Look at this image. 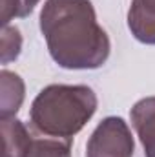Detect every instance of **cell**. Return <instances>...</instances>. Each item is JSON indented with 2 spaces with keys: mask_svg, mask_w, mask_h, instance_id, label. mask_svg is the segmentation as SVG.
<instances>
[{
  "mask_svg": "<svg viewBox=\"0 0 155 157\" xmlns=\"http://www.w3.org/2000/svg\"><path fill=\"white\" fill-rule=\"evenodd\" d=\"M40 31L51 59L64 70H99L112 51L91 0H46Z\"/></svg>",
  "mask_w": 155,
  "mask_h": 157,
  "instance_id": "obj_1",
  "label": "cell"
},
{
  "mask_svg": "<svg viewBox=\"0 0 155 157\" xmlns=\"http://www.w3.org/2000/svg\"><path fill=\"white\" fill-rule=\"evenodd\" d=\"M97 106V93L86 84H49L31 102L29 121L42 135L73 141L95 115Z\"/></svg>",
  "mask_w": 155,
  "mask_h": 157,
  "instance_id": "obj_2",
  "label": "cell"
},
{
  "mask_svg": "<svg viewBox=\"0 0 155 157\" xmlns=\"http://www.w3.org/2000/svg\"><path fill=\"white\" fill-rule=\"evenodd\" d=\"M135 141L128 122L110 115L102 119L86 144V157H133Z\"/></svg>",
  "mask_w": 155,
  "mask_h": 157,
  "instance_id": "obj_3",
  "label": "cell"
},
{
  "mask_svg": "<svg viewBox=\"0 0 155 157\" xmlns=\"http://www.w3.org/2000/svg\"><path fill=\"white\" fill-rule=\"evenodd\" d=\"M130 119L144 148V157H155V97L137 101L130 112Z\"/></svg>",
  "mask_w": 155,
  "mask_h": 157,
  "instance_id": "obj_4",
  "label": "cell"
},
{
  "mask_svg": "<svg viewBox=\"0 0 155 157\" xmlns=\"http://www.w3.org/2000/svg\"><path fill=\"white\" fill-rule=\"evenodd\" d=\"M128 28L139 42L155 46V0H131Z\"/></svg>",
  "mask_w": 155,
  "mask_h": 157,
  "instance_id": "obj_5",
  "label": "cell"
},
{
  "mask_svg": "<svg viewBox=\"0 0 155 157\" xmlns=\"http://www.w3.org/2000/svg\"><path fill=\"white\" fill-rule=\"evenodd\" d=\"M2 128V157H28L33 137L26 124L17 117H0Z\"/></svg>",
  "mask_w": 155,
  "mask_h": 157,
  "instance_id": "obj_6",
  "label": "cell"
},
{
  "mask_svg": "<svg viewBox=\"0 0 155 157\" xmlns=\"http://www.w3.org/2000/svg\"><path fill=\"white\" fill-rule=\"evenodd\" d=\"M0 117H15L20 110L24 97H26V86L18 73L2 70L0 71Z\"/></svg>",
  "mask_w": 155,
  "mask_h": 157,
  "instance_id": "obj_7",
  "label": "cell"
},
{
  "mask_svg": "<svg viewBox=\"0 0 155 157\" xmlns=\"http://www.w3.org/2000/svg\"><path fill=\"white\" fill-rule=\"evenodd\" d=\"M28 157H71V141L64 139H33Z\"/></svg>",
  "mask_w": 155,
  "mask_h": 157,
  "instance_id": "obj_8",
  "label": "cell"
},
{
  "mask_svg": "<svg viewBox=\"0 0 155 157\" xmlns=\"http://www.w3.org/2000/svg\"><path fill=\"white\" fill-rule=\"evenodd\" d=\"M22 49V35L17 26L2 28V64H9L20 55Z\"/></svg>",
  "mask_w": 155,
  "mask_h": 157,
  "instance_id": "obj_9",
  "label": "cell"
},
{
  "mask_svg": "<svg viewBox=\"0 0 155 157\" xmlns=\"http://www.w3.org/2000/svg\"><path fill=\"white\" fill-rule=\"evenodd\" d=\"M40 0H2V28L13 18H26L33 13Z\"/></svg>",
  "mask_w": 155,
  "mask_h": 157,
  "instance_id": "obj_10",
  "label": "cell"
}]
</instances>
